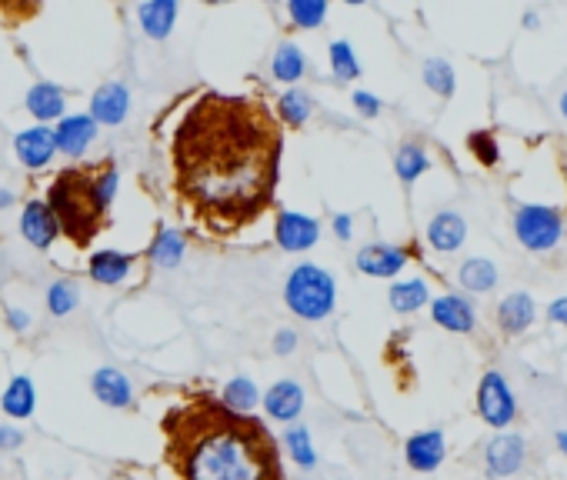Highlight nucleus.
<instances>
[{"label":"nucleus","mask_w":567,"mask_h":480,"mask_svg":"<svg viewBox=\"0 0 567 480\" xmlns=\"http://www.w3.org/2000/svg\"><path fill=\"white\" fill-rule=\"evenodd\" d=\"M137 17H141L144 34L151 40H164L171 34L174 17H177V4L174 0H147V4L137 7Z\"/></svg>","instance_id":"nucleus-20"},{"label":"nucleus","mask_w":567,"mask_h":480,"mask_svg":"<svg viewBox=\"0 0 567 480\" xmlns=\"http://www.w3.org/2000/svg\"><path fill=\"white\" fill-rule=\"evenodd\" d=\"M534 297L524 294V290H514V294H507L501 300V307H497V324H501L504 334H524L527 327L534 324Z\"/></svg>","instance_id":"nucleus-15"},{"label":"nucleus","mask_w":567,"mask_h":480,"mask_svg":"<svg viewBox=\"0 0 567 480\" xmlns=\"http://www.w3.org/2000/svg\"><path fill=\"white\" fill-rule=\"evenodd\" d=\"M467 150H471L484 167H494L497 160H501V147H497V140L487 134V130H477V134L467 137Z\"/></svg>","instance_id":"nucleus-36"},{"label":"nucleus","mask_w":567,"mask_h":480,"mask_svg":"<svg viewBox=\"0 0 567 480\" xmlns=\"http://www.w3.org/2000/svg\"><path fill=\"white\" fill-rule=\"evenodd\" d=\"M354 107H357V114H361V117H377V114H381V100H377L374 94H367V90H357Z\"/></svg>","instance_id":"nucleus-38"},{"label":"nucleus","mask_w":567,"mask_h":480,"mask_svg":"<svg viewBox=\"0 0 567 480\" xmlns=\"http://www.w3.org/2000/svg\"><path fill=\"white\" fill-rule=\"evenodd\" d=\"M294 347H297V334H294V330H277V337H274V350H277V354L287 357Z\"/></svg>","instance_id":"nucleus-39"},{"label":"nucleus","mask_w":567,"mask_h":480,"mask_svg":"<svg viewBox=\"0 0 567 480\" xmlns=\"http://www.w3.org/2000/svg\"><path fill=\"white\" fill-rule=\"evenodd\" d=\"M547 317L554 320V324L567 327V297H557L551 307H547Z\"/></svg>","instance_id":"nucleus-41"},{"label":"nucleus","mask_w":567,"mask_h":480,"mask_svg":"<svg viewBox=\"0 0 567 480\" xmlns=\"http://www.w3.org/2000/svg\"><path fill=\"white\" fill-rule=\"evenodd\" d=\"M424 84L441 97H451L454 87H457V77H454V67L447 64L444 57H431L424 60Z\"/></svg>","instance_id":"nucleus-31"},{"label":"nucleus","mask_w":567,"mask_h":480,"mask_svg":"<svg viewBox=\"0 0 567 480\" xmlns=\"http://www.w3.org/2000/svg\"><path fill=\"white\" fill-rule=\"evenodd\" d=\"M431 317L437 327L451 330V334H471L477 327V314L471 307V300L461 294H444L431 304Z\"/></svg>","instance_id":"nucleus-9"},{"label":"nucleus","mask_w":567,"mask_h":480,"mask_svg":"<svg viewBox=\"0 0 567 480\" xmlns=\"http://www.w3.org/2000/svg\"><path fill=\"white\" fill-rule=\"evenodd\" d=\"M287 10H291L294 24L297 27H307V30L317 27L327 17V4H324V0H291V4H287Z\"/></svg>","instance_id":"nucleus-35"},{"label":"nucleus","mask_w":567,"mask_h":480,"mask_svg":"<svg viewBox=\"0 0 567 480\" xmlns=\"http://www.w3.org/2000/svg\"><path fill=\"white\" fill-rule=\"evenodd\" d=\"M407 264V250L391 244H371L357 250V267L367 277H394Z\"/></svg>","instance_id":"nucleus-13"},{"label":"nucleus","mask_w":567,"mask_h":480,"mask_svg":"<svg viewBox=\"0 0 567 480\" xmlns=\"http://www.w3.org/2000/svg\"><path fill=\"white\" fill-rule=\"evenodd\" d=\"M557 447H561V454L567 457V430H557Z\"/></svg>","instance_id":"nucleus-44"},{"label":"nucleus","mask_w":567,"mask_h":480,"mask_svg":"<svg viewBox=\"0 0 567 480\" xmlns=\"http://www.w3.org/2000/svg\"><path fill=\"white\" fill-rule=\"evenodd\" d=\"M404 454H407V464H411L417 474H431L444 460V434L441 430H421V434L407 440Z\"/></svg>","instance_id":"nucleus-12"},{"label":"nucleus","mask_w":567,"mask_h":480,"mask_svg":"<svg viewBox=\"0 0 567 480\" xmlns=\"http://www.w3.org/2000/svg\"><path fill=\"white\" fill-rule=\"evenodd\" d=\"M14 150L17 157L24 160L27 167H44L47 160L54 157V130L51 127H31V130H21L14 140Z\"/></svg>","instance_id":"nucleus-17"},{"label":"nucleus","mask_w":567,"mask_h":480,"mask_svg":"<svg viewBox=\"0 0 567 480\" xmlns=\"http://www.w3.org/2000/svg\"><path fill=\"white\" fill-rule=\"evenodd\" d=\"M27 110L37 117V120H54L64 114V90L57 84H34L27 90Z\"/></svg>","instance_id":"nucleus-22"},{"label":"nucleus","mask_w":567,"mask_h":480,"mask_svg":"<svg viewBox=\"0 0 567 480\" xmlns=\"http://www.w3.org/2000/svg\"><path fill=\"white\" fill-rule=\"evenodd\" d=\"M284 300H287V307H291L297 317H304V320H324V317L334 310L337 284H334V277L327 274L324 267L301 264V267L291 270V277H287Z\"/></svg>","instance_id":"nucleus-4"},{"label":"nucleus","mask_w":567,"mask_h":480,"mask_svg":"<svg viewBox=\"0 0 567 480\" xmlns=\"http://www.w3.org/2000/svg\"><path fill=\"white\" fill-rule=\"evenodd\" d=\"M77 284L74 280H54L51 287H47V310H51L54 317H67L71 310L77 307Z\"/></svg>","instance_id":"nucleus-33"},{"label":"nucleus","mask_w":567,"mask_h":480,"mask_svg":"<svg viewBox=\"0 0 567 480\" xmlns=\"http://www.w3.org/2000/svg\"><path fill=\"white\" fill-rule=\"evenodd\" d=\"M331 70L337 80H354L361 74V64H357L354 47L347 44V40H334L331 44Z\"/></svg>","instance_id":"nucleus-34"},{"label":"nucleus","mask_w":567,"mask_h":480,"mask_svg":"<svg viewBox=\"0 0 567 480\" xmlns=\"http://www.w3.org/2000/svg\"><path fill=\"white\" fill-rule=\"evenodd\" d=\"M284 444H287V454H291L297 460V467H304V470H311L317 464V457H314V447H311V434H307V427H287V434H284Z\"/></svg>","instance_id":"nucleus-32"},{"label":"nucleus","mask_w":567,"mask_h":480,"mask_svg":"<svg viewBox=\"0 0 567 480\" xmlns=\"http://www.w3.org/2000/svg\"><path fill=\"white\" fill-rule=\"evenodd\" d=\"M514 237L521 240L527 250H534V254L554 250L564 237L561 210L544 207V204H521L514 210Z\"/></svg>","instance_id":"nucleus-5"},{"label":"nucleus","mask_w":567,"mask_h":480,"mask_svg":"<svg viewBox=\"0 0 567 480\" xmlns=\"http://www.w3.org/2000/svg\"><path fill=\"white\" fill-rule=\"evenodd\" d=\"M47 210H51L57 234H64L74 247H87L107 224L104 204L97 197V180L91 170L67 167L47 187Z\"/></svg>","instance_id":"nucleus-3"},{"label":"nucleus","mask_w":567,"mask_h":480,"mask_svg":"<svg viewBox=\"0 0 567 480\" xmlns=\"http://www.w3.org/2000/svg\"><path fill=\"white\" fill-rule=\"evenodd\" d=\"M264 407H267V414H271L274 420H297V417H301V410H304L301 384H294V380H281V384H274L271 390H267Z\"/></svg>","instance_id":"nucleus-19"},{"label":"nucleus","mask_w":567,"mask_h":480,"mask_svg":"<svg viewBox=\"0 0 567 480\" xmlns=\"http://www.w3.org/2000/svg\"><path fill=\"white\" fill-rule=\"evenodd\" d=\"M351 230H354V227H351V217H347V214H337V217H334V234H337V237H341V240H351Z\"/></svg>","instance_id":"nucleus-42"},{"label":"nucleus","mask_w":567,"mask_h":480,"mask_svg":"<svg viewBox=\"0 0 567 480\" xmlns=\"http://www.w3.org/2000/svg\"><path fill=\"white\" fill-rule=\"evenodd\" d=\"M21 444H24V434H21V430L0 427V447H4V450H14V447H21Z\"/></svg>","instance_id":"nucleus-40"},{"label":"nucleus","mask_w":567,"mask_h":480,"mask_svg":"<svg viewBox=\"0 0 567 480\" xmlns=\"http://www.w3.org/2000/svg\"><path fill=\"white\" fill-rule=\"evenodd\" d=\"M527 444L521 434H497L484 447V464L491 477H514L524 464Z\"/></svg>","instance_id":"nucleus-8"},{"label":"nucleus","mask_w":567,"mask_h":480,"mask_svg":"<svg viewBox=\"0 0 567 480\" xmlns=\"http://www.w3.org/2000/svg\"><path fill=\"white\" fill-rule=\"evenodd\" d=\"M561 114H564V120H567V90L561 94Z\"/></svg>","instance_id":"nucleus-47"},{"label":"nucleus","mask_w":567,"mask_h":480,"mask_svg":"<svg viewBox=\"0 0 567 480\" xmlns=\"http://www.w3.org/2000/svg\"><path fill=\"white\" fill-rule=\"evenodd\" d=\"M387 300H391V307L397 310V314H414V310H421L427 304V284L421 277L401 280V284L391 287Z\"/></svg>","instance_id":"nucleus-27"},{"label":"nucleus","mask_w":567,"mask_h":480,"mask_svg":"<svg viewBox=\"0 0 567 480\" xmlns=\"http://www.w3.org/2000/svg\"><path fill=\"white\" fill-rule=\"evenodd\" d=\"M94 394L107 407H127L131 404V380H127L121 370L101 367L94 374Z\"/></svg>","instance_id":"nucleus-21"},{"label":"nucleus","mask_w":567,"mask_h":480,"mask_svg":"<svg viewBox=\"0 0 567 480\" xmlns=\"http://www.w3.org/2000/svg\"><path fill=\"white\" fill-rule=\"evenodd\" d=\"M284 130L261 100L207 90L174 130V190L204 230L237 234L274 204Z\"/></svg>","instance_id":"nucleus-1"},{"label":"nucleus","mask_w":567,"mask_h":480,"mask_svg":"<svg viewBox=\"0 0 567 480\" xmlns=\"http://www.w3.org/2000/svg\"><path fill=\"white\" fill-rule=\"evenodd\" d=\"M537 24H541V20H537V14H534V10H531V14H524V27L537 30Z\"/></svg>","instance_id":"nucleus-46"},{"label":"nucleus","mask_w":567,"mask_h":480,"mask_svg":"<svg viewBox=\"0 0 567 480\" xmlns=\"http://www.w3.org/2000/svg\"><path fill=\"white\" fill-rule=\"evenodd\" d=\"M184 247H187V240L181 230H157V237L151 240V250H147V254H151L157 267L171 270L184 260Z\"/></svg>","instance_id":"nucleus-24"},{"label":"nucleus","mask_w":567,"mask_h":480,"mask_svg":"<svg viewBox=\"0 0 567 480\" xmlns=\"http://www.w3.org/2000/svg\"><path fill=\"white\" fill-rule=\"evenodd\" d=\"M311 110H314V100L311 94H304V90H287V94L277 100V120H284L287 127H304L307 120H311Z\"/></svg>","instance_id":"nucleus-26"},{"label":"nucleus","mask_w":567,"mask_h":480,"mask_svg":"<svg viewBox=\"0 0 567 480\" xmlns=\"http://www.w3.org/2000/svg\"><path fill=\"white\" fill-rule=\"evenodd\" d=\"M427 167H431V160H427V154H424L421 144H404L401 150H397L394 170H397V177H401L404 184H414V180L421 177Z\"/></svg>","instance_id":"nucleus-29"},{"label":"nucleus","mask_w":567,"mask_h":480,"mask_svg":"<svg viewBox=\"0 0 567 480\" xmlns=\"http://www.w3.org/2000/svg\"><path fill=\"white\" fill-rule=\"evenodd\" d=\"M7 317H11L14 330H27V324H31V314H24V310H17V307L7 310Z\"/></svg>","instance_id":"nucleus-43"},{"label":"nucleus","mask_w":567,"mask_h":480,"mask_svg":"<svg viewBox=\"0 0 567 480\" xmlns=\"http://www.w3.org/2000/svg\"><path fill=\"white\" fill-rule=\"evenodd\" d=\"M457 280H461V287L471 290V294H487V290L497 287V267L487 257H471L457 270Z\"/></svg>","instance_id":"nucleus-23"},{"label":"nucleus","mask_w":567,"mask_h":480,"mask_svg":"<svg viewBox=\"0 0 567 480\" xmlns=\"http://www.w3.org/2000/svg\"><path fill=\"white\" fill-rule=\"evenodd\" d=\"M127 107H131V94H127L124 84H104L94 90L91 97V120L94 124H107L117 127L127 117Z\"/></svg>","instance_id":"nucleus-11"},{"label":"nucleus","mask_w":567,"mask_h":480,"mask_svg":"<svg viewBox=\"0 0 567 480\" xmlns=\"http://www.w3.org/2000/svg\"><path fill=\"white\" fill-rule=\"evenodd\" d=\"M477 410L481 417L487 420L491 427H507L517 414V404H514V394L507 387L504 374L497 370H487L481 377V387H477Z\"/></svg>","instance_id":"nucleus-6"},{"label":"nucleus","mask_w":567,"mask_h":480,"mask_svg":"<svg viewBox=\"0 0 567 480\" xmlns=\"http://www.w3.org/2000/svg\"><path fill=\"white\" fill-rule=\"evenodd\" d=\"M14 204V194L11 190H0V207H11Z\"/></svg>","instance_id":"nucleus-45"},{"label":"nucleus","mask_w":567,"mask_h":480,"mask_svg":"<svg viewBox=\"0 0 567 480\" xmlns=\"http://www.w3.org/2000/svg\"><path fill=\"white\" fill-rule=\"evenodd\" d=\"M427 240H431V247L441 250V254H454V250H461V244L467 240L464 217L457 214V210H441V214L427 224Z\"/></svg>","instance_id":"nucleus-14"},{"label":"nucleus","mask_w":567,"mask_h":480,"mask_svg":"<svg viewBox=\"0 0 567 480\" xmlns=\"http://www.w3.org/2000/svg\"><path fill=\"white\" fill-rule=\"evenodd\" d=\"M94 180H97V197H101V204L111 207V200L117 197V170L114 167H104Z\"/></svg>","instance_id":"nucleus-37"},{"label":"nucleus","mask_w":567,"mask_h":480,"mask_svg":"<svg viewBox=\"0 0 567 480\" xmlns=\"http://www.w3.org/2000/svg\"><path fill=\"white\" fill-rule=\"evenodd\" d=\"M221 404L237 410V414H251V407L257 404V387L251 377H234L231 384L224 387Z\"/></svg>","instance_id":"nucleus-30"},{"label":"nucleus","mask_w":567,"mask_h":480,"mask_svg":"<svg viewBox=\"0 0 567 480\" xmlns=\"http://www.w3.org/2000/svg\"><path fill=\"white\" fill-rule=\"evenodd\" d=\"M164 460L181 480H284L281 450L264 420L211 394H191L161 420Z\"/></svg>","instance_id":"nucleus-2"},{"label":"nucleus","mask_w":567,"mask_h":480,"mask_svg":"<svg viewBox=\"0 0 567 480\" xmlns=\"http://www.w3.org/2000/svg\"><path fill=\"white\" fill-rule=\"evenodd\" d=\"M271 70H274L277 80H284V84H294V80H301L304 70H307L304 50L294 47V44H281V47H277V54H274Z\"/></svg>","instance_id":"nucleus-28"},{"label":"nucleus","mask_w":567,"mask_h":480,"mask_svg":"<svg viewBox=\"0 0 567 480\" xmlns=\"http://www.w3.org/2000/svg\"><path fill=\"white\" fill-rule=\"evenodd\" d=\"M97 137V124L91 120V114H74L64 117L54 130V147L64 150L67 157H81L87 147L94 144Z\"/></svg>","instance_id":"nucleus-10"},{"label":"nucleus","mask_w":567,"mask_h":480,"mask_svg":"<svg viewBox=\"0 0 567 480\" xmlns=\"http://www.w3.org/2000/svg\"><path fill=\"white\" fill-rule=\"evenodd\" d=\"M21 234L31 240L37 250H47V247L54 244L57 224H54V217H51V210H47L44 200H31V204L24 207V214H21Z\"/></svg>","instance_id":"nucleus-16"},{"label":"nucleus","mask_w":567,"mask_h":480,"mask_svg":"<svg viewBox=\"0 0 567 480\" xmlns=\"http://www.w3.org/2000/svg\"><path fill=\"white\" fill-rule=\"evenodd\" d=\"M274 237L281 250H311L317 244V237H321V224H317L314 217L307 214H294V210H281L277 214V224H274Z\"/></svg>","instance_id":"nucleus-7"},{"label":"nucleus","mask_w":567,"mask_h":480,"mask_svg":"<svg viewBox=\"0 0 567 480\" xmlns=\"http://www.w3.org/2000/svg\"><path fill=\"white\" fill-rule=\"evenodd\" d=\"M34 397H37V390H34V384H31V377H14L11 380V387L4 390V400H0V404H4V410L11 417H17V420H24V417H31L34 414Z\"/></svg>","instance_id":"nucleus-25"},{"label":"nucleus","mask_w":567,"mask_h":480,"mask_svg":"<svg viewBox=\"0 0 567 480\" xmlns=\"http://www.w3.org/2000/svg\"><path fill=\"white\" fill-rule=\"evenodd\" d=\"M134 267V257L131 254H121V250H97L87 264V274H91L94 284H104V287H114L131 274Z\"/></svg>","instance_id":"nucleus-18"}]
</instances>
